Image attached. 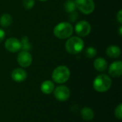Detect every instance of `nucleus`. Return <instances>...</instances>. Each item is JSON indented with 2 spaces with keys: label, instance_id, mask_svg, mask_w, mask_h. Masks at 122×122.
<instances>
[{
  "label": "nucleus",
  "instance_id": "24",
  "mask_svg": "<svg viewBox=\"0 0 122 122\" xmlns=\"http://www.w3.org/2000/svg\"><path fill=\"white\" fill-rule=\"evenodd\" d=\"M122 26H120V27H119V35H120V36H122Z\"/></svg>",
  "mask_w": 122,
  "mask_h": 122
},
{
  "label": "nucleus",
  "instance_id": "11",
  "mask_svg": "<svg viewBox=\"0 0 122 122\" xmlns=\"http://www.w3.org/2000/svg\"><path fill=\"white\" fill-rule=\"evenodd\" d=\"M11 77L16 82H22L26 79L27 74L26 71L23 69L16 68L12 71L11 74Z\"/></svg>",
  "mask_w": 122,
  "mask_h": 122
},
{
  "label": "nucleus",
  "instance_id": "13",
  "mask_svg": "<svg viewBox=\"0 0 122 122\" xmlns=\"http://www.w3.org/2000/svg\"><path fill=\"white\" fill-rule=\"evenodd\" d=\"M54 90V84L50 80L44 81L41 85V91L44 94H50Z\"/></svg>",
  "mask_w": 122,
  "mask_h": 122
},
{
  "label": "nucleus",
  "instance_id": "6",
  "mask_svg": "<svg viewBox=\"0 0 122 122\" xmlns=\"http://www.w3.org/2000/svg\"><path fill=\"white\" fill-rule=\"evenodd\" d=\"M75 32L79 36H88L92 30L90 24L86 21H80L75 25Z\"/></svg>",
  "mask_w": 122,
  "mask_h": 122
},
{
  "label": "nucleus",
  "instance_id": "3",
  "mask_svg": "<svg viewBox=\"0 0 122 122\" xmlns=\"http://www.w3.org/2000/svg\"><path fill=\"white\" fill-rule=\"evenodd\" d=\"M111 78L107 74H99L93 81L94 89L98 92H107L112 86Z\"/></svg>",
  "mask_w": 122,
  "mask_h": 122
},
{
  "label": "nucleus",
  "instance_id": "25",
  "mask_svg": "<svg viewBox=\"0 0 122 122\" xmlns=\"http://www.w3.org/2000/svg\"><path fill=\"white\" fill-rule=\"evenodd\" d=\"M39 1H46L48 0H39Z\"/></svg>",
  "mask_w": 122,
  "mask_h": 122
},
{
  "label": "nucleus",
  "instance_id": "21",
  "mask_svg": "<svg viewBox=\"0 0 122 122\" xmlns=\"http://www.w3.org/2000/svg\"><path fill=\"white\" fill-rule=\"evenodd\" d=\"M114 116L117 119H122V104H119L114 110Z\"/></svg>",
  "mask_w": 122,
  "mask_h": 122
},
{
  "label": "nucleus",
  "instance_id": "5",
  "mask_svg": "<svg viewBox=\"0 0 122 122\" xmlns=\"http://www.w3.org/2000/svg\"><path fill=\"white\" fill-rule=\"evenodd\" d=\"M76 7L84 14H92L95 9L94 0H74Z\"/></svg>",
  "mask_w": 122,
  "mask_h": 122
},
{
  "label": "nucleus",
  "instance_id": "17",
  "mask_svg": "<svg viewBox=\"0 0 122 122\" xmlns=\"http://www.w3.org/2000/svg\"><path fill=\"white\" fill-rule=\"evenodd\" d=\"M64 8L66 11L69 13H72L75 11L76 7V4L74 0H67L65 2L64 4Z\"/></svg>",
  "mask_w": 122,
  "mask_h": 122
},
{
  "label": "nucleus",
  "instance_id": "18",
  "mask_svg": "<svg viewBox=\"0 0 122 122\" xmlns=\"http://www.w3.org/2000/svg\"><path fill=\"white\" fill-rule=\"evenodd\" d=\"M20 42H21V49L22 50L29 51L31 48V45L29 43V40L27 36H23Z\"/></svg>",
  "mask_w": 122,
  "mask_h": 122
},
{
  "label": "nucleus",
  "instance_id": "19",
  "mask_svg": "<svg viewBox=\"0 0 122 122\" xmlns=\"http://www.w3.org/2000/svg\"><path fill=\"white\" fill-rule=\"evenodd\" d=\"M97 49L92 46H89L85 50V56L89 59L94 58L97 55Z\"/></svg>",
  "mask_w": 122,
  "mask_h": 122
},
{
  "label": "nucleus",
  "instance_id": "14",
  "mask_svg": "<svg viewBox=\"0 0 122 122\" xmlns=\"http://www.w3.org/2000/svg\"><path fill=\"white\" fill-rule=\"evenodd\" d=\"M106 52H107V54L109 57L114 58V59L118 58L121 55V49L119 46H117L116 45L109 46L107 49Z\"/></svg>",
  "mask_w": 122,
  "mask_h": 122
},
{
  "label": "nucleus",
  "instance_id": "16",
  "mask_svg": "<svg viewBox=\"0 0 122 122\" xmlns=\"http://www.w3.org/2000/svg\"><path fill=\"white\" fill-rule=\"evenodd\" d=\"M12 21L13 19L11 16L8 13H5L0 17V25L4 28L8 27L11 24Z\"/></svg>",
  "mask_w": 122,
  "mask_h": 122
},
{
  "label": "nucleus",
  "instance_id": "4",
  "mask_svg": "<svg viewBox=\"0 0 122 122\" xmlns=\"http://www.w3.org/2000/svg\"><path fill=\"white\" fill-rule=\"evenodd\" d=\"M70 70L69 69L64 65L57 66L52 72V79L55 83L64 84L66 82L70 77Z\"/></svg>",
  "mask_w": 122,
  "mask_h": 122
},
{
  "label": "nucleus",
  "instance_id": "9",
  "mask_svg": "<svg viewBox=\"0 0 122 122\" xmlns=\"http://www.w3.org/2000/svg\"><path fill=\"white\" fill-rule=\"evenodd\" d=\"M4 46L6 49L11 53L17 52L19 51V49H21L20 41L14 37H11L7 39L5 41Z\"/></svg>",
  "mask_w": 122,
  "mask_h": 122
},
{
  "label": "nucleus",
  "instance_id": "1",
  "mask_svg": "<svg viewBox=\"0 0 122 122\" xmlns=\"http://www.w3.org/2000/svg\"><path fill=\"white\" fill-rule=\"evenodd\" d=\"M84 47V41L79 36L69 37L66 42L65 49L71 54H78L82 51Z\"/></svg>",
  "mask_w": 122,
  "mask_h": 122
},
{
  "label": "nucleus",
  "instance_id": "7",
  "mask_svg": "<svg viewBox=\"0 0 122 122\" xmlns=\"http://www.w3.org/2000/svg\"><path fill=\"white\" fill-rule=\"evenodd\" d=\"M54 95L58 101L65 102L68 100L70 97V90L66 86L61 85L54 89Z\"/></svg>",
  "mask_w": 122,
  "mask_h": 122
},
{
  "label": "nucleus",
  "instance_id": "15",
  "mask_svg": "<svg viewBox=\"0 0 122 122\" xmlns=\"http://www.w3.org/2000/svg\"><path fill=\"white\" fill-rule=\"evenodd\" d=\"M81 117L85 121H91L94 117V111L89 107H84L81 111Z\"/></svg>",
  "mask_w": 122,
  "mask_h": 122
},
{
  "label": "nucleus",
  "instance_id": "20",
  "mask_svg": "<svg viewBox=\"0 0 122 122\" xmlns=\"http://www.w3.org/2000/svg\"><path fill=\"white\" fill-rule=\"evenodd\" d=\"M22 4H23V6L26 9H31L35 4V1L34 0H23Z\"/></svg>",
  "mask_w": 122,
  "mask_h": 122
},
{
  "label": "nucleus",
  "instance_id": "22",
  "mask_svg": "<svg viewBox=\"0 0 122 122\" xmlns=\"http://www.w3.org/2000/svg\"><path fill=\"white\" fill-rule=\"evenodd\" d=\"M117 20H118V21H119V24H122V9H120V10L118 11V13H117Z\"/></svg>",
  "mask_w": 122,
  "mask_h": 122
},
{
  "label": "nucleus",
  "instance_id": "2",
  "mask_svg": "<svg viewBox=\"0 0 122 122\" xmlns=\"http://www.w3.org/2000/svg\"><path fill=\"white\" fill-rule=\"evenodd\" d=\"M73 26L69 22L63 21L58 24L54 29V36L59 39L69 38L73 34Z\"/></svg>",
  "mask_w": 122,
  "mask_h": 122
},
{
  "label": "nucleus",
  "instance_id": "23",
  "mask_svg": "<svg viewBox=\"0 0 122 122\" xmlns=\"http://www.w3.org/2000/svg\"><path fill=\"white\" fill-rule=\"evenodd\" d=\"M4 37H5V31L0 28V43L4 40Z\"/></svg>",
  "mask_w": 122,
  "mask_h": 122
},
{
  "label": "nucleus",
  "instance_id": "10",
  "mask_svg": "<svg viewBox=\"0 0 122 122\" xmlns=\"http://www.w3.org/2000/svg\"><path fill=\"white\" fill-rule=\"evenodd\" d=\"M109 74L111 76L117 78L122 74V62L121 61H114L109 67Z\"/></svg>",
  "mask_w": 122,
  "mask_h": 122
},
{
  "label": "nucleus",
  "instance_id": "8",
  "mask_svg": "<svg viewBox=\"0 0 122 122\" xmlns=\"http://www.w3.org/2000/svg\"><path fill=\"white\" fill-rule=\"evenodd\" d=\"M17 62L21 67H29L32 63V56L28 51L22 50L18 54Z\"/></svg>",
  "mask_w": 122,
  "mask_h": 122
},
{
  "label": "nucleus",
  "instance_id": "12",
  "mask_svg": "<svg viewBox=\"0 0 122 122\" xmlns=\"http://www.w3.org/2000/svg\"><path fill=\"white\" fill-rule=\"evenodd\" d=\"M94 66L95 69L98 71H104L108 66L107 61L102 57H99L95 59L94 62Z\"/></svg>",
  "mask_w": 122,
  "mask_h": 122
}]
</instances>
